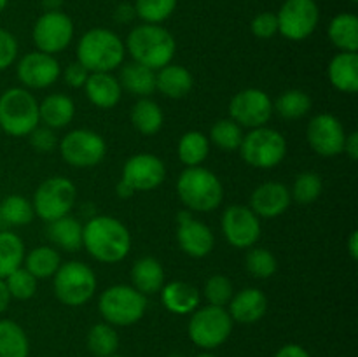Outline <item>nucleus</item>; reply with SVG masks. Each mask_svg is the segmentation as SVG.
Here are the masks:
<instances>
[{
    "label": "nucleus",
    "instance_id": "1",
    "mask_svg": "<svg viewBox=\"0 0 358 357\" xmlns=\"http://www.w3.org/2000/svg\"><path fill=\"white\" fill-rule=\"evenodd\" d=\"M83 245L96 261L114 265L128 255L131 234L115 217L96 216L83 226Z\"/></svg>",
    "mask_w": 358,
    "mask_h": 357
},
{
    "label": "nucleus",
    "instance_id": "2",
    "mask_svg": "<svg viewBox=\"0 0 358 357\" xmlns=\"http://www.w3.org/2000/svg\"><path fill=\"white\" fill-rule=\"evenodd\" d=\"M124 48L131 55L133 62L150 70H159L171 63L177 51V42L161 24L143 23L129 31Z\"/></svg>",
    "mask_w": 358,
    "mask_h": 357
},
{
    "label": "nucleus",
    "instance_id": "3",
    "mask_svg": "<svg viewBox=\"0 0 358 357\" xmlns=\"http://www.w3.org/2000/svg\"><path fill=\"white\" fill-rule=\"evenodd\" d=\"M124 55V42L108 28H91L77 46V62L90 72H112L121 66Z\"/></svg>",
    "mask_w": 358,
    "mask_h": 357
},
{
    "label": "nucleus",
    "instance_id": "4",
    "mask_svg": "<svg viewBox=\"0 0 358 357\" xmlns=\"http://www.w3.org/2000/svg\"><path fill=\"white\" fill-rule=\"evenodd\" d=\"M177 192L187 210L196 212H212L224 198L222 182L203 167L185 168L177 181Z\"/></svg>",
    "mask_w": 358,
    "mask_h": 357
},
{
    "label": "nucleus",
    "instance_id": "5",
    "mask_svg": "<svg viewBox=\"0 0 358 357\" xmlns=\"http://www.w3.org/2000/svg\"><path fill=\"white\" fill-rule=\"evenodd\" d=\"M38 104L30 91L9 88L0 94V130L10 136H27L38 126Z\"/></svg>",
    "mask_w": 358,
    "mask_h": 357
},
{
    "label": "nucleus",
    "instance_id": "6",
    "mask_svg": "<svg viewBox=\"0 0 358 357\" xmlns=\"http://www.w3.org/2000/svg\"><path fill=\"white\" fill-rule=\"evenodd\" d=\"M98 308L107 324L131 326L145 314L147 298L133 286L117 284L101 293Z\"/></svg>",
    "mask_w": 358,
    "mask_h": 357
},
{
    "label": "nucleus",
    "instance_id": "7",
    "mask_svg": "<svg viewBox=\"0 0 358 357\" xmlns=\"http://www.w3.org/2000/svg\"><path fill=\"white\" fill-rule=\"evenodd\" d=\"M240 154L247 164L254 168L269 170L283 161L287 154V140L276 130L261 126L243 135Z\"/></svg>",
    "mask_w": 358,
    "mask_h": 357
},
{
    "label": "nucleus",
    "instance_id": "8",
    "mask_svg": "<svg viewBox=\"0 0 358 357\" xmlns=\"http://www.w3.org/2000/svg\"><path fill=\"white\" fill-rule=\"evenodd\" d=\"M233 318L224 307L206 304L196 308L189 321V338L199 349L213 350L222 345L233 332Z\"/></svg>",
    "mask_w": 358,
    "mask_h": 357
},
{
    "label": "nucleus",
    "instance_id": "9",
    "mask_svg": "<svg viewBox=\"0 0 358 357\" xmlns=\"http://www.w3.org/2000/svg\"><path fill=\"white\" fill-rule=\"evenodd\" d=\"M96 290V275L87 265L69 261L55 273L56 298L66 307H80L93 298Z\"/></svg>",
    "mask_w": 358,
    "mask_h": 357
},
{
    "label": "nucleus",
    "instance_id": "10",
    "mask_svg": "<svg viewBox=\"0 0 358 357\" xmlns=\"http://www.w3.org/2000/svg\"><path fill=\"white\" fill-rule=\"evenodd\" d=\"M76 186L72 181L65 177H51L45 178L37 188L34 195L35 214L45 223L59 219L63 216H69L76 203Z\"/></svg>",
    "mask_w": 358,
    "mask_h": 357
},
{
    "label": "nucleus",
    "instance_id": "11",
    "mask_svg": "<svg viewBox=\"0 0 358 357\" xmlns=\"http://www.w3.org/2000/svg\"><path fill=\"white\" fill-rule=\"evenodd\" d=\"M278 34L289 41L299 42L310 37L320 21L317 0H285L276 13Z\"/></svg>",
    "mask_w": 358,
    "mask_h": 357
},
{
    "label": "nucleus",
    "instance_id": "12",
    "mask_svg": "<svg viewBox=\"0 0 358 357\" xmlns=\"http://www.w3.org/2000/svg\"><path fill=\"white\" fill-rule=\"evenodd\" d=\"M63 160L76 168L96 167L107 153V144L91 130H73L58 142Z\"/></svg>",
    "mask_w": 358,
    "mask_h": 357
},
{
    "label": "nucleus",
    "instance_id": "13",
    "mask_svg": "<svg viewBox=\"0 0 358 357\" xmlns=\"http://www.w3.org/2000/svg\"><path fill=\"white\" fill-rule=\"evenodd\" d=\"M37 51L55 55L70 46L73 38V21L63 10H45L31 30Z\"/></svg>",
    "mask_w": 358,
    "mask_h": 357
},
{
    "label": "nucleus",
    "instance_id": "14",
    "mask_svg": "<svg viewBox=\"0 0 358 357\" xmlns=\"http://www.w3.org/2000/svg\"><path fill=\"white\" fill-rule=\"evenodd\" d=\"M229 115L245 128H261L268 125L273 115V102L262 90L247 88L238 91L229 104Z\"/></svg>",
    "mask_w": 358,
    "mask_h": 357
},
{
    "label": "nucleus",
    "instance_id": "15",
    "mask_svg": "<svg viewBox=\"0 0 358 357\" xmlns=\"http://www.w3.org/2000/svg\"><path fill=\"white\" fill-rule=\"evenodd\" d=\"M222 233L233 247H254L261 237V220L248 206L231 205L222 214Z\"/></svg>",
    "mask_w": 358,
    "mask_h": 357
},
{
    "label": "nucleus",
    "instance_id": "16",
    "mask_svg": "<svg viewBox=\"0 0 358 357\" xmlns=\"http://www.w3.org/2000/svg\"><path fill=\"white\" fill-rule=\"evenodd\" d=\"M308 142L311 149L324 158H334L343 153L346 133L341 121L332 114H318L308 125Z\"/></svg>",
    "mask_w": 358,
    "mask_h": 357
},
{
    "label": "nucleus",
    "instance_id": "17",
    "mask_svg": "<svg viewBox=\"0 0 358 357\" xmlns=\"http://www.w3.org/2000/svg\"><path fill=\"white\" fill-rule=\"evenodd\" d=\"M17 79L21 84L34 90H44L55 84L58 80L62 69H59L58 59L52 55L42 51H31L27 52L23 58L20 59L16 66Z\"/></svg>",
    "mask_w": 358,
    "mask_h": 357
},
{
    "label": "nucleus",
    "instance_id": "18",
    "mask_svg": "<svg viewBox=\"0 0 358 357\" xmlns=\"http://www.w3.org/2000/svg\"><path fill=\"white\" fill-rule=\"evenodd\" d=\"M166 167L154 154H135L122 168V181L128 182L135 191H150L163 184Z\"/></svg>",
    "mask_w": 358,
    "mask_h": 357
},
{
    "label": "nucleus",
    "instance_id": "19",
    "mask_svg": "<svg viewBox=\"0 0 358 357\" xmlns=\"http://www.w3.org/2000/svg\"><path fill=\"white\" fill-rule=\"evenodd\" d=\"M178 230L177 240L182 251L191 258H205L212 252L215 245V237L212 230L201 220L194 219L191 210H182L177 216Z\"/></svg>",
    "mask_w": 358,
    "mask_h": 357
},
{
    "label": "nucleus",
    "instance_id": "20",
    "mask_svg": "<svg viewBox=\"0 0 358 357\" xmlns=\"http://www.w3.org/2000/svg\"><path fill=\"white\" fill-rule=\"evenodd\" d=\"M292 196L282 182H264L250 196V206L257 217H278L290 206Z\"/></svg>",
    "mask_w": 358,
    "mask_h": 357
},
{
    "label": "nucleus",
    "instance_id": "21",
    "mask_svg": "<svg viewBox=\"0 0 358 357\" xmlns=\"http://www.w3.org/2000/svg\"><path fill=\"white\" fill-rule=\"evenodd\" d=\"M229 315L233 321L241 324H254L264 317L268 310V300L264 293L257 287H247L240 293L233 294L229 303Z\"/></svg>",
    "mask_w": 358,
    "mask_h": 357
},
{
    "label": "nucleus",
    "instance_id": "22",
    "mask_svg": "<svg viewBox=\"0 0 358 357\" xmlns=\"http://www.w3.org/2000/svg\"><path fill=\"white\" fill-rule=\"evenodd\" d=\"M84 90L87 100L100 108H112L121 100V84L110 72H91Z\"/></svg>",
    "mask_w": 358,
    "mask_h": 357
},
{
    "label": "nucleus",
    "instance_id": "23",
    "mask_svg": "<svg viewBox=\"0 0 358 357\" xmlns=\"http://www.w3.org/2000/svg\"><path fill=\"white\" fill-rule=\"evenodd\" d=\"M329 80L336 90L343 93L358 91V55L357 52H338L329 63Z\"/></svg>",
    "mask_w": 358,
    "mask_h": 357
},
{
    "label": "nucleus",
    "instance_id": "24",
    "mask_svg": "<svg viewBox=\"0 0 358 357\" xmlns=\"http://www.w3.org/2000/svg\"><path fill=\"white\" fill-rule=\"evenodd\" d=\"M161 301L171 314L187 315L199 307V290L187 282H170L161 289Z\"/></svg>",
    "mask_w": 358,
    "mask_h": 357
},
{
    "label": "nucleus",
    "instance_id": "25",
    "mask_svg": "<svg viewBox=\"0 0 358 357\" xmlns=\"http://www.w3.org/2000/svg\"><path fill=\"white\" fill-rule=\"evenodd\" d=\"M76 114V105L72 98L63 93H52L38 104V119L44 122L48 128L59 130L70 125Z\"/></svg>",
    "mask_w": 358,
    "mask_h": 357
},
{
    "label": "nucleus",
    "instance_id": "26",
    "mask_svg": "<svg viewBox=\"0 0 358 357\" xmlns=\"http://www.w3.org/2000/svg\"><path fill=\"white\" fill-rule=\"evenodd\" d=\"M194 86L192 74L185 66L168 63L166 66L157 70L156 90L161 91L166 98H184Z\"/></svg>",
    "mask_w": 358,
    "mask_h": 357
},
{
    "label": "nucleus",
    "instance_id": "27",
    "mask_svg": "<svg viewBox=\"0 0 358 357\" xmlns=\"http://www.w3.org/2000/svg\"><path fill=\"white\" fill-rule=\"evenodd\" d=\"M133 287L147 296V294H156L164 286V270L156 258H140L131 268Z\"/></svg>",
    "mask_w": 358,
    "mask_h": 357
},
{
    "label": "nucleus",
    "instance_id": "28",
    "mask_svg": "<svg viewBox=\"0 0 358 357\" xmlns=\"http://www.w3.org/2000/svg\"><path fill=\"white\" fill-rule=\"evenodd\" d=\"M117 80L121 88L140 98H149V94L156 91V70L147 69L136 62L122 66L121 77Z\"/></svg>",
    "mask_w": 358,
    "mask_h": 357
},
{
    "label": "nucleus",
    "instance_id": "29",
    "mask_svg": "<svg viewBox=\"0 0 358 357\" xmlns=\"http://www.w3.org/2000/svg\"><path fill=\"white\" fill-rule=\"evenodd\" d=\"M327 34L339 51H358V18L353 13H341L334 16L329 24Z\"/></svg>",
    "mask_w": 358,
    "mask_h": 357
},
{
    "label": "nucleus",
    "instance_id": "30",
    "mask_svg": "<svg viewBox=\"0 0 358 357\" xmlns=\"http://www.w3.org/2000/svg\"><path fill=\"white\" fill-rule=\"evenodd\" d=\"M48 237L56 247L73 252L83 245V224L76 217L63 216L49 223Z\"/></svg>",
    "mask_w": 358,
    "mask_h": 357
},
{
    "label": "nucleus",
    "instance_id": "31",
    "mask_svg": "<svg viewBox=\"0 0 358 357\" xmlns=\"http://www.w3.org/2000/svg\"><path fill=\"white\" fill-rule=\"evenodd\" d=\"M30 342L17 322L2 318L0 321V357H28Z\"/></svg>",
    "mask_w": 358,
    "mask_h": 357
},
{
    "label": "nucleus",
    "instance_id": "32",
    "mask_svg": "<svg viewBox=\"0 0 358 357\" xmlns=\"http://www.w3.org/2000/svg\"><path fill=\"white\" fill-rule=\"evenodd\" d=\"M164 115L159 105L150 98H140L131 107V122L143 135H156L163 128Z\"/></svg>",
    "mask_w": 358,
    "mask_h": 357
},
{
    "label": "nucleus",
    "instance_id": "33",
    "mask_svg": "<svg viewBox=\"0 0 358 357\" xmlns=\"http://www.w3.org/2000/svg\"><path fill=\"white\" fill-rule=\"evenodd\" d=\"M62 266V258L58 252L49 245H42V247L34 248L30 254L24 258V268L31 273L37 280L49 279L55 276L58 268Z\"/></svg>",
    "mask_w": 358,
    "mask_h": 357
},
{
    "label": "nucleus",
    "instance_id": "34",
    "mask_svg": "<svg viewBox=\"0 0 358 357\" xmlns=\"http://www.w3.org/2000/svg\"><path fill=\"white\" fill-rule=\"evenodd\" d=\"M24 261V244L16 233L0 231V279L20 268Z\"/></svg>",
    "mask_w": 358,
    "mask_h": 357
},
{
    "label": "nucleus",
    "instance_id": "35",
    "mask_svg": "<svg viewBox=\"0 0 358 357\" xmlns=\"http://www.w3.org/2000/svg\"><path fill=\"white\" fill-rule=\"evenodd\" d=\"M210 142L201 132H187L178 142V160L185 167H199L208 158Z\"/></svg>",
    "mask_w": 358,
    "mask_h": 357
},
{
    "label": "nucleus",
    "instance_id": "36",
    "mask_svg": "<svg viewBox=\"0 0 358 357\" xmlns=\"http://www.w3.org/2000/svg\"><path fill=\"white\" fill-rule=\"evenodd\" d=\"M34 217V205L23 196L13 195L0 200V219L6 226H28Z\"/></svg>",
    "mask_w": 358,
    "mask_h": 357
},
{
    "label": "nucleus",
    "instance_id": "37",
    "mask_svg": "<svg viewBox=\"0 0 358 357\" xmlns=\"http://www.w3.org/2000/svg\"><path fill=\"white\" fill-rule=\"evenodd\" d=\"M87 349L96 357H110L119 349V335L110 324L100 322L94 324L87 332Z\"/></svg>",
    "mask_w": 358,
    "mask_h": 357
},
{
    "label": "nucleus",
    "instance_id": "38",
    "mask_svg": "<svg viewBox=\"0 0 358 357\" xmlns=\"http://www.w3.org/2000/svg\"><path fill=\"white\" fill-rule=\"evenodd\" d=\"M273 111L278 112L283 119H301L311 111V98L303 90H289L280 94Z\"/></svg>",
    "mask_w": 358,
    "mask_h": 357
},
{
    "label": "nucleus",
    "instance_id": "39",
    "mask_svg": "<svg viewBox=\"0 0 358 357\" xmlns=\"http://www.w3.org/2000/svg\"><path fill=\"white\" fill-rule=\"evenodd\" d=\"M135 13L143 23L159 24L177 9V0H135Z\"/></svg>",
    "mask_w": 358,
    "mask_h": 357
},
{
    "label": "nucleus",
    "instance_id": "40",
    "mask_svg": "<svg viewBox=\"0 0 358 357\" xmlns=\"http://www.w3.org/2000/svg\"><path fill=\"white\" fill-rule=\"evenodd\" d=\"M210 139L222 150H238L243 140V130L233 119H220L212 126Z\"/></svg>",
    "mask_w": 358,
    "mask_h": 357
},
{
    "label": "nucleus",
    "instance_id": "41",
    "mask_svg": "<svg viewBox=\"0 0 358 357\" xmlns=\"http://www.w3.org/2000/svg\"><path fill=\"white\" fill-rule=\"evenodd\" d=\"M322 191H324V184H322L320 175L315 174V172H303L294 181L290 196L297 203L308 205V203H313L315 200L320 198Z\"/></svg>",
    "mask_w": 358,
    "mask_h": 357
},
{
    "label": "nucleus",
    "instance_id": "42",
    "mask_svg": "<svg viewBox=\"0 0 358 357\" xmlns=\"http://www.w3.org/2000/svg\"><path fill=\"white\" fill-rule=\"evenodd\" d=\"M245 266H247L248 273L254 275L255 279H269L278 268V262H276L273 252H269L268 248L255 247L248 251L247 258H245Z\"/></svg>",
    "mask_w": 358,
    "mask_h": 357
},
{
    "label": "nucleus",
    "instance_id": "43",
    "mask_svg": "<svg viewBox=\"0 0 358 357\" xmlns=\"http://www.w3.org/2000/svg\"><path fill=\"white\" fill-rule=\"evenodd\" d=\"M3 282H6L7 289H9L10 298H16L20 301L30 300L35 294V290H37V279L27 268H21V266L14 270L13 273H9L3 279Z\"/></svg>",
    "mask_w": 358,
    "mask_h": 357
},
{
    "label": "nucleus",
    "instance_id": "44",
    "mask_svg": "<svg viewBox=\"0 0 358 357\" xmlns=\"http://www.w3.org/2000/svg\"><path fill=\"white\" fill-rule=\"evenodd\" d=\"M233 282L226 275H212L205 284V298L215 307H226L233 298Z\"/></svg>",
    "mask_w": 358,
    "mask_h": 357
},
{
    "label": "nucleus",
    "instance_id": "45",
    "mask_svg": "<svg viewBox=\"0 0 358 357\" xmlns=\"http://www.w3.org/2000/svg\"><path fill=\"white\" fill-rule=\"evenodd\" d=\"M252 34L257 38H271L278 34V20H276V14L271 10H264V13H259L257 16L252 20Z\"/></svg>",
    "mask_w": 358,
    "mask_h": 357
},
{
    "label": "nucleus",
    "instance_id": "46",
    "mask_svg": "<svg viewBox=\"0 0 358 357\" xmlns=\"http://www.w3.org/2000/svg\"><path fill=\"white\" fill-rule=\"evenodd\" d=\"M17 56V41L9 30L0 28V72L9 69Z\"/></svg>",
    "mask_w": 358,
    "mask_h": 357
},
{
    "label": "nucleus",
    "instance_id": "47",
    "mask_svg": "<svg viewBox=\"0 0 358 357\" xmlns=\"http://www.w3.org/2000/svg\"><path fill=\"white\" fill-rule=\"evenodd\" d=\"M28 136H30L31 147L38 150V153H51L58 146V139H56L55 132L48 128V126H44V128H38L37 126Z\"/></svg>",
    "mask_w": 358,
    "mask_h": 357
},
{
    "label": "nucleus",
    "instance_id": "48",
    "mask_svg": "<svg viewBox=\"0 0 358 357\" xmlns=\"http://www.w3.org/2000/svg\"><path fill=\"white\" fill-rule=\"evenodd\" d=\"M90 74L91 72L86 69V66L80 65L79 62H73L65 69V80L66 84L72 88H84Z\"/></svg>",
    "mask_w": 358,
    "mask_h": 357
},
{
    "label": "nucleus",
    "instance_id": "49",
    "mask_svg": "<svg viewBox=\"0 0 358 357\" xmlns=\"http://www.w3.org/2000/svg\"><path fill=\"white\" fill-rule=\"evenodd\" d=\"M136 13H135V7H133V4H119L117 9H115L114 13V20L117 21V23H131L133 20H135Z\"/></svg>",
    "mask_w": 358,
    "mask_h": 357
},
{
    "label": "nucleus",
    "instance_id": "50",
    "mask_svg": "<svg viewBox=\"0 0 358 357\" xmlns=\"http://www.w3.org/2000/svg\"><path fill=\"white\" fill-rule=\"evenodd\" d=\"M275 357H311L308 354V350L304 346L296 345V343H289V345H283L282 349L276 352Z\"/></svg>",
    "mask_w": 358,
    "mask_h": 357
},
{
    "label": "nucleus",
    "instance_id": "51",
    "mask_svg": "<svg viewBox=\"0 0 358 357\" xmlns=\"http://www.w3.org/2000/svg\"><path fill=\"white\" fill-rule=\"evenodd\" d=\"M343 153L348 154L352 161L358 160V133L357 132H352L350 135H346Z\"/></svg>",
    "mask_w": 358,
    "mask_h": 357
},
{
    "label": "nucleus",
    "instance_id": "52",
    "mask_svg": "<svg viewBox=\"0 0 358 357\" xmlns=\"http://www.w3.org/2000/svg\"><path fill=\"white\" fill-rule=\"evenodd\" d=\"M9 303H10L9 289H7L6 282H3V280L0 279V314H3V312L7 310Z\"/></svg>",
    "mask_w": 358,
    "mask_h": 357
},
{
    "label": "nucleus",
    "instance_id": "53",
    "mask_svg": "<svg viewBox=\"0 0 358 357\" xmlns=\"http://www.w3.org/2000/svg\"><path fill=\"white\" fill-rule=\"evenodd\" d=\"M115 192H117L119 198H129V196L135 195L136 191L131 188V186L128 184V182L122 181V178H121V181L117 182V186H115Z\"/></svg>",
    "mask_w": 358,
    "mask_h": 357
},
{
    "label": "nucleus",
    "instance_id": "54",
    "mask_svg": "<svg viewBox=\"0 0 358 357\" xmlns=\"http://www.w3.org/2000/svg\"><path fill=\"white\" fill-rule=\"evenodd\" d=\"M348 252L352 255L353 261L358 259V231H353L348 238Z\"/></svg>",
    "mask_w": 358,
    "mask_h": 357
},
{
    "label": "nucleus",
    "instance_id": "55",
    "mask_svg": "<svg viewBox=\"0 0 358 357\" xmlns=\"http://www.w3.org/2000/svg\"><path fill=\"white\" fill-rule=\"evenodd\" d=\"M41 2L45 10H59L63 6V0H41Z\"/></svg>",
    "mask_w": 358,
    "mask_h": 357
},
{
    "label": "nucleus",
    "instance_id": "56",
    "mask_svg": "<svg viewBox=\"0 0 358 357\" xmlns=\"http://www.w3.org/2000/svg\"><path fill=\"white\" fill-rule=\"evenodd\" d=\"M7 2H9V0H0V14H2V10L7 7Z\"/></svg>",
    "mask_w": 358,
    "mask_h": 357
},
{
    "label": "nucleus",
    "instance_id": "57",
    "mask_svg": "<svg viewBox=\"0 0 358 357\" xmlns=\"http://www.w3.org/2000/svg\"><path fill=\"white\" fill-rule=\"evenodd\" d=\"M196 357H215V356H212V354H199V356Z\"/></svg>",
    "mask_w": 358,
    "mask_h": 357
},
{
    "label": "nucleus",
    "instance_id": "58",
    "mask_svg": "<svg viewBox=\"0 0 358 357\" xmlns=\"http://www.w3.org/2000/svg\"><path fill=\"white\" fill-rule=\"evenodd\" d=\"M168 357H184V356H180V354H171V356H168Z\"/></svg>",
    "mask_w": 358,
    "mask_h": 357
},
{
    "label": "nucleus",
    "instance_id": "59",
    "mask_svg": "<svg viewBox=\"0 0 358 357\" xmlns=\"http://www.w3.org/2000/svg\"><path fill=\"white\" fill-rule=\"evenodd\" d=\"M110 357H121V356H115V354H114V356H110Z\"/></svg>",
    "mask_w": 358,
    "mask_h": 357
},
{
    "label": "nucleus",
    "instance_id": "60",
    "mask_svg": "<svg viewBox=\"0 0 358 357\" xmlns=\"http://www.w3.org/2000/svg\"><path fill=\"white\" fill-rule=\"evenodd\" d=\"M352 2H358V0H352Z\"/></svg>",
    "mask_w": 358,
    "mask_h": 357
},
{
    "label": "nucleus",
    "instance_id": "61",
    "mask_svg": "<svg viewBox=\"0 0 358 357\" xmlns=\"http://www.w3.org/2000/svg\"><path fill=\"white\" fill-rule=\"evenodd\" d=\"M0 132H2V130H0Z\"/></svg>",
    "mask_w": 358,
    "mask_h": 357
}]
</instances>
